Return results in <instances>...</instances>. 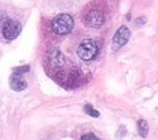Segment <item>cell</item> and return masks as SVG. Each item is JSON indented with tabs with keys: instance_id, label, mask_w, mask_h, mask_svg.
<instances>
[{
	"instance_id": "cell-1",
	"label": "cell",
	"mask_w": 158,
	"mask_h": 140,
	"mask_svg": "<svg viewBox=\"0 0 158 140\" xmlns=\"http://www.w3.org/2000/svg\"><path fill=\"white\" fill-rule=\"evenodd\" d=\"M75 20L70 14H60L52 20V29L58 35H64L72 32Z\"/></svg>"
},
{
	"instance_id": "cell-2",
	"label": "cell",
	"mask_w": 158,
	"mask_h": 140,
	"mask_svg": "<svg viewBox=\"0 0 158 140\" xmlns=\"http://www.w3.org/2000/svg\"><path fill=\"white\" fill-rule=\"evenodd\" d=\"M98 53V44L93 39H84L77 47V56L82 61L94 59Z\"/></svg>"
},
{
	"instance_id": "cell-3",
	"label": "cell",
	"mask_w": 158,
	"mask_h": 140,
	"mask_svg": "<svg viewBox=\"0 0 158 140\" xmlns=\"http://www.w3.org/2000/svg\"><path fill=\"white\" fill-rule=\"evenodd\" d=\"M130 35H131V32L127 25H122V27L118 28V30L115 32V34L113 37V41H111V50L114 53L118 52L119 49H122L129 42Z\"/></svg>"
},
{
	"instance_id": "cell-4",
	"label": "cell",
	"mask_w": 158,
	"mask_h": 140,
	"mask_svg": "<svg viewBox=\"0 0 158 140\" xmlns=\"http://www.w3.org/2000/svg\"><path fill=\"white\" fill-rule=\"evenodd\" d=\"M85 25L89 28H100L105 22V15L104 13L99 9H90L89 11H86L85 18H84Z\"/></svg>"
},
{
	"instance_id": "cell-5",
	"label": "cell",
	"mask_w": 158,
	"mask_h": 140,
	"mask_svg": "<svg viewBox=\"0 0 158 140\" xmlns=\"http://www.w3.org/2000/svg\"><path fill=\"white\" fill-rule=\"evenodd\" d=\"M20 30H22V27L19 22L14 20V19H6L4 23H3V35L6 41H13L20 34Z\"/></svg>"
},
{
	"instance_id": "cell-6",
	"label": "cell",
	"mask_w": 158,
	"mask_h": 140,
	"mask_svg": "<svg viewBox=\"0 0 158 140\" xmlns=\"http://www.w3.org/2000/svg\"><path fill=\"white\" fill-rule=\"evenodd\" d=\"M47 61L49 63V66L52 68H61L64 66L66 63V58L63 56V53L58 49H52L48 52V56H47Z\"/></svg>"
},
{
	"instance_id": "cell-7",
	"label": "cell",
	"mask_w": 158,
	"mask_h": 140,
	"mask_svg": "<svg viewBox=\"0 0 158 140\" xmlns=\"http://www.w3.org/2000/svg\"><path fill=\"white\" fill-rule=\"evenodd\" d=\"M10 87L14 91H23L27 87V81L23 77V73L18 72H13L11 77H10Z\"/></svg>"
},
{
	"instance_id": "cell-8",
	"label": "cell",
	"mask_w": 158,
	"mask_h": 140,
	"mask_svg": "<svg viewBox=\"0 0 158 140\" xmlns=\"http://www.w3.org/2000/svg\"><path fill=\"white\" fill-rule=\"evenodd\" d=\"M137 128H138V133L142 138H147L148 135V131H149V125L146 120L140 119L138 122H137Z\"/></svg>"
},
{
	"instance_id": "cell-9",
	"label": "cell",
	"mask_w": 158,
	"mask_h": 140,
	"mask_svg": "<svg viewBox=\"0 0 158 140\" xmlns=\"http://www.w3.org/2000/svg\"><path fill=\"white\" fill-rule=\"evenodd\" d=\"M84 110H85V112L87 114V115L93 116V118H99V116H100V112H99L98 110H95L90 104H86L85 107H84Z\"/></svg>"
},
{
	"instance_id": "cell-10",
	"label": "cell",
	"mask_w": 158,
	"mask_h": 140,
	"mask_svg": "<svg viewBox=\"0 0 158 140\" xmlns=\"http://www.w3.org/2000/svg\"><path fill=\"white\" fill-rule=\"evenodd\" d=\"M146 23H147V18L146 17H139V18L135 19L134 25H135V27H142V25H144Z\"/></svg>"
},
{
	"instance_id": "cell-11",
	"label": "cell",
	"mask_w": 158,
	"mask_h": 140,
	"mask_svg": "<svg viewBox=\"0 0 158 140\" xmlns=\"http://www.w3.org/2000/svg\"><path fill=\"white\" fill-rule=\"evenodd\" d=\"M31 67L29 66H22V67H17L14 68V72H18V73H25V72H29Z\"/></svg>"
},
{
	"instance_id": "cell-12",
	"label": "cell",
	"mask_w": 158,
	"mask_h": 140,
	"mask_svg": "<svg viewBox=\"0 0 158 140\" xmlns=\"http://www.w3.org/2000/svg\"><path fill=\"white\" fill-rule=\"evenodd\" d=\"M125 134H127V129L124 128V126H122V128H119V130H118V133H116V138L120 139V138L125 136Z\"/></svg>"
},
{
	"instance_id": "cell-13",
	"label": "cell",
	"mask_w": 158,
	"mask_h": 140,
	"mask_svg": "<svg viewBox=\"0 0 158 140\" xmlns=\"http://www.w3.org/2000/svg\"><path fill=\"white\" fill-rule=\"evenodd\" d=\"M81 139H82V140H86V139H93V140H96V139H98V136L90 133V134H85V135H82V136H81Z\"/></svg>"
},
{
	"instance_id": "cell-14",
	"label": "cell",
	"mask_w": 158,
	"mask_h": 140,
	"mask_svg": "<svg viewBox=\"0 0 158 140\" xmlns=\"http://www.w3.org/2000/svg\"><path fill=\"white\" fill-rule=\"evenodd\" d=\"M6 19H8V15L5 14L4 11H0V23L3 24V23H4L5 20H6Z\"/></svg>"
}]
</instances>
